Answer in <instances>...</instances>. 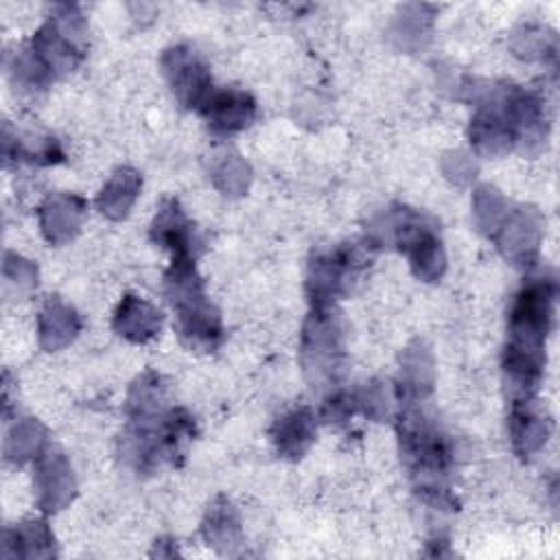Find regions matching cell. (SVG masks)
I'll list each match as a JSON object with an SVG mask.
<instances>
[{"instance_id":"6da1fadb","label":"cell","mask_w":560,"mask_h":560,"mask_svg":"<svg viewBox=\"0 0 560 560\" xmlns=\"http://www.w3.org/2000/svg\"><path fill=\"white\" fill-rule=\"evenodd\" d=\"M553 289L549 282L529 284L512 311V341L508 346L505 370L516 385L532 387L540 372V350L551 317Z\"/></svg>"},{"instance_id":"7a4b0ae2","label":"cell","mask_w":560,"mask_h":560,"mask_svg":"<svg viewBox=\"0 0 560 560\" xmlns=\"http://www.w3.org/2000/svg\"><path fill=\"white\" fill-rule=\"evenodd\" d=\"M168 74H171V83L173 90L177 92V96L192 105L197 101L203 98L206 88H208V77L203 66L195 59L192 52L184 50V48H175L168 55Z\"/></svg>"},{"instance_id":"3957f363","label":"cell","mask_w":560,"mask_h":560,"mask_svg":"<svg viewBox=\"0 0 560 560\" xmlns=\"http://www.w3.org/2000/svg\"><path fill=\"white\" fill-rule=\"evenodd\" d=\"M208 120L214 131H236L252 120L254 103L247 94L238 92H223L212 103H208Z\"/></svg>"}]
</instances>
